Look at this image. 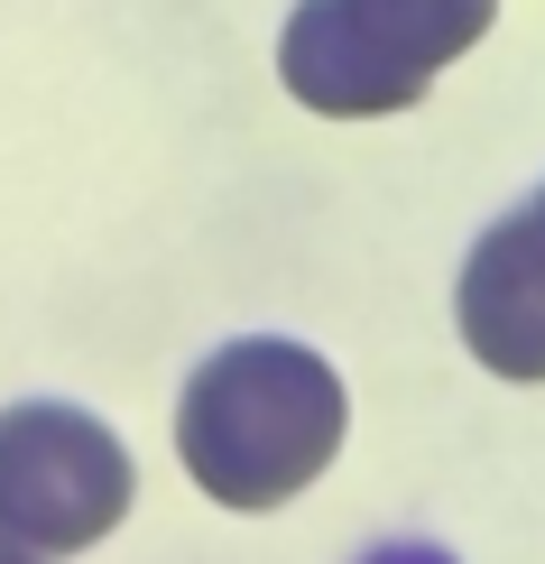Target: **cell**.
Masks as SVG:
<instances>
[{
	"label": "cell",
	"mask_w": 545,
	"mask_h": 564,
	"mask_svg": "<svg viewBox=\"0 0 545 564\" xmlns=\"http://www.w3.org/2000/svg\"><path fill=\"white\" fill-rule=\"evenodd\" d=\"M342 370L287 334H241L204 351L176 398V454L222 509H287L296 490H315L342 454Z\"/></svg>",
	"instance_id": "cell-1"
},
{
	"label": "cell",
	"mask_w": 545,
	"mask_h": 564,
	"mask_svg": "<svg viewBox=\"0 0 545 564\" xmlns=\"http://www.w3.org/2000/svg\"><path fill=\"white\" fill-rule=\"evenodd\" d=\"M500 0H296L277 29V84L324 121H389L490 37Z\"/></svg>",
	"instance_id": "cell-2"
},
{
	"label": "cell",
	"mask_w": 545,
	"mask_h": 564,
	"mask_svg": "<svg viewBox=\"0 0 545 564\" xmlns=\"http://www.w3.org/2000/svg\"><path fill=\"white\" fill-rule=\"evenodd\" d=\"M130 500H139V463L92 408H65V398L0 408V546L10 555L65 564L102 546L130 519Z\"/></svg>",
	"instance_id": "cell-3"
},
{
	"label": "cell",
	"mask_w": 545,
	"mask_h": 564,
	"mask_svg": "<svg viewBox=\"0 0 545 564\" xmlns=\"http://www.w3.org/2000/svg\"><path fill=\"white\" fill-rule=\"evenodd\" d=\"M454 334L500 380H545V204L527 195L462 250L454 278Z\"/></svg>",
	"instance_id": "cell-4"
},
{
	"label": "cell",
	"mask_w": 545,
	"mask_h": 564,
	"mask_svg": "<svg viewBox=\"0 0 545 564\" xmlns=\"http://www.w3.org/2000/svg\"><path fill=\"white\" fill-rule=\"evenodd\" d=\"M361 564H454V555H444L435 536H379V546H370Z\"/></svg>",
	"instance_id": "cell-5"
},
{
	"label": "cell",
	"mask_w": 545,
	"mask_h": 564,
	"mask_svg": "<svg viewBox=\"0 0 545 564\" xmlns=\"http://www.w3.org/2000/svg\"><path fill=\"white\" fill-rule=\"evenodd\" d=\"M0 564H37V555H10V546H0Z\"/></svg>",
	"instance_id": "cell-6"
},
{
	"label": "cell",
	"mask_w": 545,
	"mask_h": 564,
	"mask_svg": "<svg viewBox=\"0 0 545 564\" xmlns=\"http://www.w3.org/2000/svg\"><path fill=\"white\" fill-rule=\"evenodd\" d=\"M536 204H545V185H536Z\"/></svg>",
	"instance_id": "cell-7"
}]
</instances>
